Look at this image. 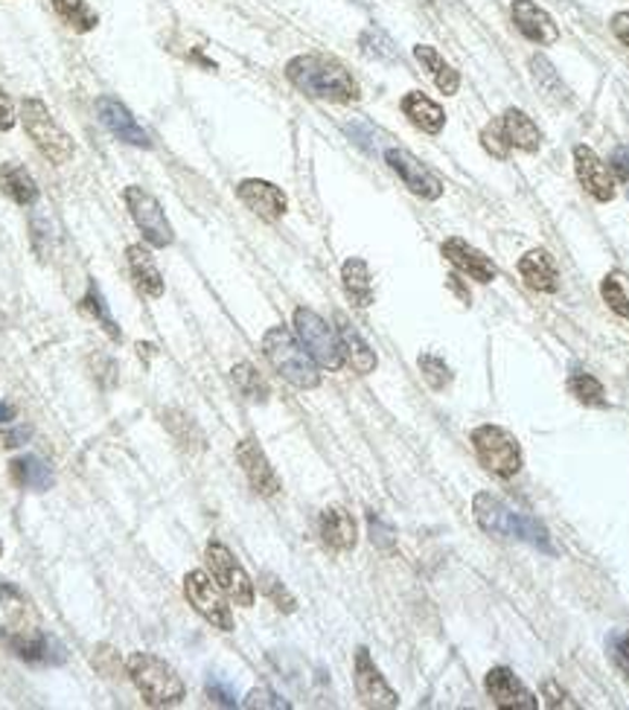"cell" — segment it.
I'll list each match as a JSON object with an SVG mask.
<instances>
[{
  "mask_svg": "<svg viewBox=\"0 0 629 710\" xmlns=\"http://www.w3.org/2000/svg\"><path fill=\"white\" fill-rule=\"evenodd\" d=\"M481 143L483 149H487L493 157H499V161H507V155H511V143H507V137H504L502 123H499V119L490 123V126H483Z\"/></svg>",
  "mask_w": 629,
  "mask_h": 710,
  "instance_id": "cell-41",
  "label": "cell"
},
{
  "mask_svg": "<svg viewBox=\"0 0 629 710\" xmlns=\"http://www.w3.org/2000/svg\"><path fill=\"white\" fill-rule=\"evenodd\" d=\"M353 682H356L358 701L365 708H397L400 696L391 690V684L385 682V675L379 673V667L374 664V658L365 647L356 649V664H353Z\"/></svg>",
  "mask_w": 629,
  "mask_h": 710,
  "instance_id": "cell-13",
  "label": "cell"
},
{
  "mask_svg": "<svg viewBox=\"0 0 629 710\" xmlns=\"http://www.w3.org/2000/svg\"><path fill=\"white\" fill-rule=\"evenodd\" d=\"M294 332L301 338V344L306 346V353L315 358V365L327 367V370H341L344 367V346L341 338L327 320L320 318L318 312L298 306L294 309Z\"/></svg>",
  "mask_w": 629,
  "mask_h": 710,
  "instance_id": "cell-7",
  "label": "cell"
},
{
  "mask_svg": "<svg viewBox=\"0 0 629 710\" xmlns=\"http://www.w3.org/2000/svg\"><path fill=\"white\" fill-rule=\"evenodd\" d=\"M601 294H603V301H606V306H609L615 315H620V318L629 320V277L627 274H620V271L606 274V280H603V286H601Z\"/></svg>",
  "mask_w": 629,
  "mask_h": 710,
  "instance_id": "cell-35",
  "label": "cell"
},
{
  "mask_svg": "<svg viewBox=\"0 0 629 710\" xmlns=\"http://www.w3.org/2000/svg\"><path fill=\"white\" fill-rule=\"evenodd\" d=\"M0 192L10 201H15L18 207H33L38 201V183L29 175L27 166L7 161L0 164Z\"/></svg>",
  "mask_w": 629,
  "mask_h": 710,
  "instance_id": "cell-26",
  "label": "cell"
},
{
  "mask_svg": "<svg viewBox=\"0 0 629 710\" xmlns=\"http://www.w3.org/2000/svg\"><path fill=\"white\" fill-rule=\"evenodd\" d=\"M0 556H3V542H0Z\"/></svg>",
  "mask_w": 629,
  "mask_h": 710,
  "instance_id": "cell-54",
  "label": "cell"
},
{
  "mask_svg": "<svg viewBox=\"0 0 629 710\" xmlns=\"http://www.w3.org/2000/svg\"><path fill=\"white\" fill-rule=\"evenodd\" d=\"M18 123V114H15V102L3 88H0V131H12Z\"/></svg>",
  "mask_w": 629,
  "mask_h": 710,
  "instance_id": "cell-47",
  "label": "cell"
},
{
  "mask_svg": "<svg viewBox=\"0 0 629 710\" xmlns=\"http://www.w3.org/2000/svg\"><path fill=\"white\" fill-rule=\"evenodd\" d=\"M128 259V271H131V280H135L137 292L143 294L147 301H158L164 297V277L158 271V263L152 259L143 245H128L126 251Z\"/></svg>",
  "mask_w": 629,
  "mask_h": 710,
  "instance_id": "cell-21",
  "label": "cell"
},
{
  "mask_svg": "<svg viewBox=\"0 0 629 710\" xmlns=\"http://www.w3.org/2000/svg\"><path fill=\"white\" fill-rule=\"evenodd\" d=\"M207 568L213 580L219 583L222 592L228 594L237 606H242V609L254 606V583H251V576L239 565L237 556L230 554L222 542H210L207 545Z\"/></svg>",
  "mask_w": 629,
  "mask_h": 710,
  "instance_id": "cell-10",
  "label": "cell"
},
{
  "mask_svg": "<svg viewBox=\"0 0 629 710\" xmlns=\"http://www.w3.org/2000/svg\"><path fill=\"white\" fill-rule=\"evenodd\" d=\"M542 696L548 699V708H577L575 701H568V693L559 690L554 682H545V687H542Z\"/></svg>",
  "mask_w": 629,
  "mask_h": 710,
  "instance_id": "cell-51",
  "label": "cell"
},
{
  "mask_svg": "<svg viewBox=\"0 0 629 710\" xmlns=\"http://www.w3.org/2000/svg\"><path fill=\"white\" fill-rule=\"evenodd\" d=\"M164 426L169 429V434H173V438L178 440L184 448L204 446V434H201V429L196 426V419L187 417L184 410H166Z\"/></svg>",
  "mask_w": 629,
  "mask_h": 710,
  "instance_id": "cell-33",
  "label": "cell"
},
{
  "mask_svg": "<svg viewBox=\"0 0 629 710\" xmlns=\"http://www.w3.org/2000/svg\"><path fill=\"white\" fill-rule=\"evenodd\" d=\"M15 417H18L15 405H10V402H0V422H15Z\"/></svg>",
  "mask_w": 629,
  "mask_h": 710,
  "instance_id": "cell-53",
  "label": "cell"
},
{
  "mask_svg": "<svg viewBox=\"0 0 629 710\" xmlns=\"http://www.w3.org/2000/svg\"><path fill=\"white\" fill-rule=\"evenodd\" d=\"M519 274L533 292H556L559 289V268H556L554 256L542 251V248L521 256Z\"/></svg>",
  "mask_w": 629,
  "mask_h": 710,
  "instance_id": "cell-24",
  "label": "cell"
},
{
  "mask_svg": "<svg viewBox=\"0 0 629 710\" xmlns=\"http://www.w3.org/2000/svg\"><path fill=\"white\" fill-rule=\"evenodd\" d=\"M263 355L268 365L284 376L286 382L301 391H315L320 384V373L315 358L306 353V346L286 327H272L263 335Z\"/></svg>",
  "mask_w": 629,
  "mask_h": 710,
  "instance_id": "cell-5",
  "label": "cell"
},
{
  "mask_svg": "<svg viewBox=\"0 0 629 710\" xmlns=\"http://www.w3.org/2000/svg\"><path fill=\"white\" fill-rule=\"evenodd\" d=\"M286 79L312 100L356 102L362 97L353 74L332 55H294L292 62L286 64Z\"/></svg>",
  "mask_w": 629,
  "mask_h": 710,
  "instance_id": "cell-2",
  "label": "cell"
},
{
  "mask_svg": "<svg viewBox=\"0 0 629 710\" xmlns=\"http://www.w3.org/2000/svg\"><path fill=\"white\" fill-rule=\"evenodd\" d=\"M443 256H446L449 263L455 265L457 271L466 274V277H473L478 282H493L499 277V268L490 256H483L478 248H473L466 239H446L443 242Z\"/></svg>",
  "mask_w": 629,
  "mask_h": 710,
  "instance_id": "cell-20",
  "label": "cell"
},
{
  "mask_svg": "<svg viewBox=\"0 0 629 710\" xmlns=\"http://www.w3.org/2000/svg\"><path fill=\"white\" fill-rule=\"evenodd\" d=\"M246 708H277V710H289L292 705L286 699H280L277 693L268 690V687H256V690L248 693Z\"/></svg>",
  "mask_w": 629,
  "mask_h": 710,
  "instance_id": "cell-45",
  "label": "cell"
},
{
  "mask_svg": "<svg viewBox=\"0 0 629 710\" xmlns=\"http://www.w3.org/2000/svg\"><path fill=\"white\" fill-rule=\"evenodd\" d=\"M612 658H615V664L629 675V632H624V635L612 641Z\"/></svg>",
  "mask_w": 629,
  "mask_h": 710,
  "instance_id": "cell-49",
  "label": "cell"
},
{
  "mask_svg": "<svg viewBox=\"0 0 629 710\" xmlns=\"http://www.w3.org/2000/svg\"><path fill=\"white\" fill-rule=\"evenodd\" d=\"M609 164H612V173L618 175L620 181H629V143H624V147H618L615 152H612Z\"/></svg>",
  "mask_w": 629,
  "mask_h": 710,
  "instance_id": "cell-50",
  "label": "cell"
},
{
  "mask_svg": "<svg viewBox=\"0 0 629 710\" xmlns=\"http://www.w3.org/2000/svg\"><path fill=\"white\" fill-rule=\"evenodd\" d=\"M385 161L391 166L393 173L400 175L402 183L408 187L414 195L426 201H438L443 195V181H440L438 175L431 173L429 166L423 164L419 157H414L408 149H388L385 152Z\"/></svg>",
  "mask_w": 629,
  "mask_h": 710,
  "instance_id": "cell-12",
  "label": "cell"
},
{
  "mask_svg": "<svg viewBox=\"0 0 629 710\" xmlns=\"http://www.w3.org/2000/svg\"><path fill=\"white\" fill-rule=\"evenodd\" d=\"M184 594H187V600L196 611H199L201 618L213 623L222 632H230L234 629V614H230V606L225 600V594L213 580H210L204 571H190V574L184 576Z\"/></svg>",
  "mask_w": 629,
  "mask_h": 710,
  "instance_id": "cell-11",
  "label": "cell"
},
{
  "mask_svg": "<svg viewBox=\"0 0 629 710\" xmlns=\"http://www.w3.org/2000/svg\"><path fill=\"white\" fill-rule=\"evenodd\" d=\"M419 373H423V379H426L429 388H435V391H446L449 382H452V370H449V365L440 355H419Z\"/></svg>",
  "mask_w": 629,
  "mask_h": 710,
  "instance_id": "cell-39",
  "label": "cell"
},
{
  "mask_svg": "<svg viewBox=\"0 0 629 710\" xmlns=\"http://www.w3.org/2000/svg\"><path fill=\"white\" fill-rule=\"evenodd\" d=\"M62 242V233L55 228L53 219L47 216H33V248L38 256H50Z\"/></svg>",
  "mask_w": 629,
  "mask_h": 710,
  "instance_id": "cell-38",
  "label": "cell"
},
{
  "mask_svg": "<svg viewBox=\"0 0 629 710\" xmlns=\"http://www.w3.org/2000/svg\"><path fill=\"white\" fill-rule=\"evenodd\" d=\"M207 696L213 705H219V708H237V693H234V687L230 684H225L219 679V675H210L207 679Z\"/></svg>",
  "mask_w": 629,
  "mask_h": 710,
  "instance_id": "cell-43",
  "label": "cell"
},
{
  "mask_svg": "<svg viewBox=\"0 0 629 710\" xmlns=\"http://www.w3.org/2000/svg\"><path fill=\"white\" fill-rule=\"evenodd\" d=\"M230 379L237 384V391L246 396L248 402H256V405H263L268 402L272 391H268V382H265L260 370L254 365H248V362H239L234 370H230Z\"/></svg>",
  "mask_w": 629,
  "mask_h": 710,
  "instance_id": "cell-32",
  "label": "cell"
},
{
  "mask_svg": "<svg viewBox=\"0 0 629 710\" xmlns=\"http://www.w3.org/2000/svg\"><path fill=\"white\" fill-rule=\"evenodd\" d=\"M237 195L251 213H256L265 221L284 219L286 207H289L286 192L280 187H274L272 181H260V178H248V181L239 183Z\"/></svg>",
  "mask_w": 629,
  "mask_h": 710,
  "instance_id": "cell-17",
  "label": "cell"
},
{
  "mask_svg": "<svg viewBox=\"0 0 629 710\" xmlns=\"http://www.w3.org/2000/svg\"><path fill=\"white\" fill-rule=\"evenodd\" d=\"M483 687L490 693L495 708L504 710H537V699L533 693L521 684V679H516L513 670L507 667H493L487 679H483Z\"/></svg>",
  "mask_w": 629,
  "mask_h": 710,
  "instance_id": "cell-15",
  "label": "cell"
},
{
  "mask_svg": "<svg viewBox=\"0 0 629 710\" xmlns=\"http://www.w3.org/2000/svg\"><path fill=\"white\" fill-rule=\"evenodd\" d=\"M575 169L577 178L583 183V190L592 195L594 201H612L615 199V178H612L609 166L603 164L601 157L594 155L589 147H575Z\"/></svg>",
  "mask_w": 629,
  "mask_h": 710,
  "instance_id": "cell-19",
  "label": "cell"
},
{
  "mask_svg": "<svg viewBox=\"0 0 629 710\" xmlns=\"http://www.w3.org/2000/svg\"><path fill=\"white\" fill-rule=\"evenodd\" d=\"M10 474L12 481L27 492H47L55 486L53 469L47 466V460H41V457L36 455L15 457V460L10 464Z\"/></svg>",
  "mask_w": 629,
  "mask_h": 710,
  "instance_id": "cell-27",
  "label": "cell"
},
{
  "mask_svg": "<svg viewBox=\"0 0 629 710\" xmlns=\"http://www.w3.org/2000/svg\"><path fill=\"white\" fill-rule=\"evenodd\" d=\"M126 673L149 708H175L187 696L181 675L175 673L164 658L152 656V652H131L126 661Z\"/></svg>",
  "mask_w": 629,
  "mask_h": 710,
  "instance_id": "cell-4",
  "label": "cell"
},
{
  "mask_svg": "<svg viewBox=\"0 0 629 710\" xmlns=\"http://www.w3.org/2000/svg\"><path fill=\"white\" fill-rule=\"evenodd\" d=\"M21 126H24L29 140L36 143L38 152H41L50 164L62 166L67 164V161H74L76 155L74 137L67 135V131L55 123L50 109H47L38 97L21 100Z\"/></svg>",
  "mask_w": 629,
  "mask_h": 710,
  "instance_id": "cell-6",
  "label": "cell"
},
{
  "mask_svg": "<svg viewBox=\"0 0 629 710\" xmlns=\"http://www.w3.org/2000/svg\"><path fill=\"white\" fill-rule=\"evenodd\" d=\"M367 528H370V542H374L376 547H382V550H391V547H393V528L382 519V516L370 512V516H367Z\"/></svg>",
  "mask_w": 629,
  "mask_h": 710,
  "instance_id": "cell-44",
  "label": "cell"
},
{
  "mask_svg": "<svg viewBox=\"0 0 629 710\" xmlns=\"http://www.w3.org/2000/svg\"><path fill=\"white\" fill-rule=\"evenodd\" d=\"M502 123V131L507 137L511 149H521V152H537L542 147V131L537 128V123L519 109H507L504 117L499 119Z\"/></svg>",
  "mask_w": 629,
  "mask_h": 710,
  "instance_id": "cell-28",
  "label": "cell"
},
{
  "mask_svg": "<svg viewBox=\"0 0 629 710\" xmlns=\"http://www.w3.org/2000/svg\"><path fill=\"white\" fill-rule=\"evenodd\" d=\"M347 135L356 140V147L367 149V152H379V140H385L382 131L370 123H353V126H347Z\"/></svg>",
  "mask_w": 629,
  "mask_h": 710,
  "instance_id": "cell-42",
  "label": "cell"
},
{
  "mask_svg": "<svg viewBox=\"0 0 629 710\" xmlns=\"http://www.w3.org/2000/svg\"><path fill=\"white\" fill-rule=\"evenodd\" d=\"M414 59L423 64V71L431 76V83L438 85L440 93H446V97H455L457 88H461V74H457L455 67L443 59V55L429 45H417L414 47Z\"/></svg>",
  "mask_w": 629,
  "mask_h": 710,
  "instance_id": "cell-29",
  "label": "cell"
},
{
  "mask_svg": "<svg viewBox=\"0 0 629 710\" xmlns=\"http://www.w3.org/2000/svg\"><path fill=\"white\" fill-rule=\"evenodd\" d=\"M358 45H362V53L376 59V62H397V45H393V38L385 29L367 27L358 36Z\"/></svg>",
  "mask_w": 629,
  "mask_h": 710,
  "instance_id": "cell-36",
  "label": "cell"
},
{
  "mask_svg": "<svg viewBox=\"0 0 629 710\" xmlns=\"http://www.w3.org/2000/svg\"><path fill=\"white\" fill-rule=\"evenodd\" d=\"M511 15L516 29L533 45L551 47L559 41V27L554 24V18L542 7H537L533 0H513Z\"/></svg>",
  "mask_w": 629,
  "mask_h": 710,
  "instance_id": "cell-18",
  "label": "cell"
},
{
  "mask_svg": "<svg viewBox=\"0 0 629 710\" xmlns=\"http://www.w3.org/2000/svg\"><path fill=\"white\" fill-rule=\"evenodd\" d=\"M402 114L411 119V126H417L426 135H440L446 126V111L438 102L429 100L423 91H408L400 102Z\"/></svg>",
  "mask_w": 629,
  "mask_h": 710,
  "instance_id": "cell-23",
  "label": "cell"
},
{
  "mask_svg": "<svg viewBox=\"0 0 629 710\" xmlns=\"http://www.w3.org/2000/svg\"><path fill=\"white\" fill-rule=\"evenodd\" d=\"M612 33H615L620 45L629 47V12H615L612 15Z\"/></svg>",
  "mask_w": 629,
  "mask_h": 710,
  "instance_id": "cell-52",
  "label": "cell"
},
{
  "mask_svg": "<svg viewBox=\"0 0 629 710\" xmlns=\"http://www.w3.org/2000/svg\"><path fill=\"white\" fill-rule=\"evenodd\" d=\"M473 446L483 469H490L499 478H513L521 469L519 443L502 426H481V429H475Z\"/></svg>",
  "mask_w": 629,
  "mask_h": 710,
  "instance_id": "cell-8",
  "label": "cell"
},
{
  "mask_svg": "<svg viewBox=\"0 0 629 710\" xmlns=\"http://www.w3.org/2000/svg\"><path fill=\"white\" fill-rule=\"evenodd\" d=\"M0 644L29 664L64 661V649L41 629L33 600L12 583H0Z\"/></svg>",
  "mask_w": 629,
  "mask_h": 710,
  "instance_id": "cell-1",
  "label": "cell"
},
{
  "mask_svg": "<svg viewBox=\"0 0 629 710\" xmlns=\"http://www.w3.org/2000/svg\"><path fill=\"white\" fill-rule=\"evenodd\" d=\"M568 391L571 396L583 402V405H592V408H603L606 405V391L603 384L589 373H571L568 376Z\"/></svg>",
  "mask_w": 629,
  "mask_h": 710,
  "instance_id": "cell-37",
  "label": "cell"
},
{
  "mask_svg": "<svg viewBox=\"0 0 629 710\" xmlns=\"http://www.w3.org/2000/svg\"><path fill=\"white\" fill-rule=\"evenodd\" d=\"M341 282H344V292L356 306H370L374 303V280H370V268L362 256H350L341 265Z\"/></svg>",
  "mask_w": 629,
  "mask_h": 710,
  "instance_id": "cell-30",
  "label": "cell"
},
{
  "mask_svg": "<svg viewBox=\"0 0 629 710\" xmlns=\"http://www.w3.org/2000/svg\"><path fill=\"white\" fill-rule=\"evenodd\" d=\"M93 667L100 670L105 679L119 673V661H117V649L114 647H97V656H93Z\"/></svg>",
  "mask_w": 629,
  "mask_h": 710,
  "instance_id": "cell-46",
  "label": "cell"
},
{
  "mask_svg": "<svg viewBox=\"0 0 629 710\" xmlns=\"http://www.w3.org/2000/svg\"><path fill=\"white\" fill-rule=\"evenodd\" d=\"M97 114H100L102 126L109 128L117 140H123V143H128V147L152 149L149 135L140 128V123L131 117V111H128L119 100H114V97H100V100H97Z\"/></svg>",
  "mask_w": 629,
  "mask_h": 710,
  "instance_id": "cell-16",
  "label": "cell"
},
{
  "mask_svg": "<svg viewBox=\"0 0 629 710\" xmlns=\"http://www.w3.org/2000/svg\"><path fill=\"white\" fill-rule=\"evenodd\" d=\"M320 538H324V545L329 550L347 554V550L356 547V521H353V516L344 507H327V510L320 512Z\"/></svg>",
  "mask_w": 629,
  "mask_h": 710,
  "instance_id": "cell-22",
  "label": "cell"
},
{
  "mask_svg": "<svg viewBox=\"0 0 629 710\" xmlns=\"http://www.w3.org/2000/svg\"><path fill=\"white\" fill-rule=\"evenodd\" d=\"M473 512L478 528L493 533V536H507V538H519V542H528V545L539 547L542 554H556L554 545H551V536H548L545 524H539L537 519H530L525 512L511 510L502 498H495L490 492H478L473 498Z\"/></svg>",
  "mask_w": 629,
  "mask_h": 710,
  "instance_id": "cell-3",
  "label": "cell"
},
{
  "mask_svg": "<svg viewBox=\"0 0 629 710\" xmlns=\"http://www.w3.org/2000/svg\"><path fill=\"white\" fill-rule=\"evenodd\" d=\"M123 199H126L128 216H131V221H135L137 230L143 233V239H147L149 245L152 248L173 245L175 242L173 225H169L164 207H161V201H158L152 192L143 190V187H137V183H131V187H126V192H123Z\"/></svg>",
  "mask_w": 629,
  "mask_h": 710,
  "instance_id": "cell-9",
  "label": "cell"
},
{
  "mask_svg": "<svg viewBox=\"0 0 629 710\" xmlns=\"http://www.w3.org/2000/svg\"><path fill=\"white\" fill-rule=\"evenodd\" d=\"M50 3H53L55 15L76 33H91L100 24V15L85 0H50Z\"/></svg>",
  "mask_w": 629,
  "mask_h": 710,
  "instance_id": "cell-31",
  "label": "cell"
},
{
  "mask_svg": "<svg viewBox=\"0 0 629 710\" xmlns=\"http://www.w3.org/2000/svg\"><path fill=\"white\" fill-rule=\"evenodd\" d=\"M79 312H83V315H88L91 320H97V324L102 327V332L114 338V341H119V338H123V335H119L117 320L111 318L109 306H105V301H102V294L97 292V286H88V292H85V297L79 301Z\"/></svg>",
  "mask_w": 629,
  "mask_h": 710,
  "instance_id": "cell-34",
  "label": "cell"
},
{
  "mask_svg": "<svg viewBox=\"0 0 629 710\" xmlns=\"http://www.w3.org/2000/svg\"><path fill=\"white\" fill-rule=\"evenodd\" d=\"M338 338H341V346H344L347 365L362 376L374 373L376 365H379V362H376V353L370 350V344H367L365 338H362V332H358L344 315H338Z\"/></svg>",
  "mask_w": 629,
  "mask_h": 710,
  "instance_id": "cell-25",
  "label": "cell"
},
{
  "mask_svg": "<svg viewBox=\"0 0 629 710\" xmlns=\"http://www.w3.org/2000/svg\"><path fill=\"white\" fill-rule=\"evenodd\" d=\"M260 588H263L265 597H268L277 609L284 611V614H292V611L298 609V600L292 597V592H289V588H286V585L274 574L260 576Z\"/></svg>",
  "mask_w": 629,
  "mask_h": 710,
  "instance_id": "cell-40",
  "label": "cell"
},
{
  "mask_svg": "<svg viewBox=\"0 0 629 710\" xmlns=\"http://www.w3.org/2000/svg\"><path fill=\"white\" fill-rule=\"evenodd\" d=\"M29 438H33V429H29V426H12V429L0 431V443L7 448L24 446V443H29Z\"/></svg>",
  "mask_w": 629,
  "mask_h": 710,
  "instance_id": "cell-48",
  "label": "cell"
},
{
  "mask_svg": "<svg viewBox=\"0 0 629 710\" xmlns=\"http://www.w3.org/2000/svg\"><path fill=\"white\" fill-rule=\"evenodd\" d=\"M237 460H239V466H242V472H246L248 483H251V490H254L256 495L272 498V495L280 492V478H277L274 466L268 464V457H265V452L260 448V443H256L254 438H248L239 443Z\"/></svg>",
  "mask_w": 629,
  "mask_h": 710,
  "instance_id": "cell-14",
  "label": "cell"
}]
</instances>
